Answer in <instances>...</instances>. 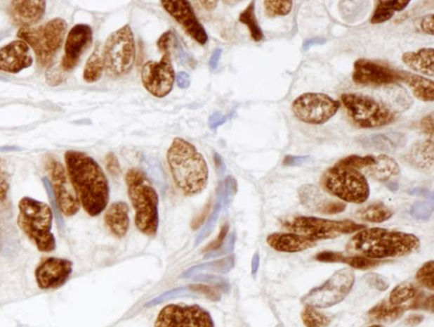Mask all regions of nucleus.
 Instances as JSON below:
<instances>
[{
  "instance_id": "f257e3e1",
  "label": "nucleus",
  "mask_w": 434,
  "mask_h": 327,
  "mask_svg": "<svg viewBox=\"0 0 434 327\" xmlns=\"http://www.w3.org/2000/svg\"><path fill=\"white\" fill-rule=\"evenodd\" d=\"M65 162L81 206L89 216L101 214L108 206L110 186L99 163L88 154L72 150L65 153Z\"/></svg>"
},
{
  "instance_id": "f03ea898",
  "label": "nucleus",
  "mask_w": 434,
  "mask_h": 327,
  "mask_svg": "<svg viewBox=\"0 0 434 327\" xmlns=\"http://www.w3.org/2000/svg\"><path fill=\"white\" fill-rule=\"evenodd\" d=\"M420 247L415 235L383 228L363 229L348 242L346 251L371 259H393L414 252Z\"/></svg>"
},
{
  "instance_id": "7ed1b4c3",
  "label": "nucleus",
  "mask_w": 434,
  "mask_h": 327,
  "mask_svg": "<svg viewBox=\"0 0 434 327\" xmlns=\"http://www.w3.org/2000/svg\"><path fill=\"white\" fill-rule=\"evenodd\" d=\"M166 159L176 186L185 195L202 193L209 181V167L203 155L186 140L175 138Z\"/></svg>"
},
{
  "instance_id": "20e7f679",
  "label": "nucleus",
  "mask_w": 434,
  "mask_h": 327,
  "mask_svg": "<svg viewBox=\"0 0 434 327\" xmlns=\"http://www.w3.org/2000/svg\"><path fill=\"white\" fill-rule=\"evenodd\" d=\"M129 196L135 210V224L139 231L154 237L159 228V195L147 175L131 169L125 177Z\"/></svg>"
},
{
  "instance_id": "39448f33",
  "label": "nucleus",
  "mask_w": 434,
  "mask_h": 327,
  "mask_svg": "<svg viewBox=\"0 0 434 327\" xmlns=\"http://www.w3.org/2000/svg\"><path fill=\"white\" fill-rule=\"evenodd\" d=\"M53 219L54 212L47 203L29 196H24L20 200L18 226L40 252L55 250L56 240L52 232Z\"/></svg>"
},
{
  "instance_id": "423d86ee",
  "label": "nucleus",
  "mask_w": 434,
  "mask_h": 327,
  "mask_svg": "<svg viewBox=\"0 0 434 327\" xmlns=\"http://www.w3.org/2000/svg\"><path fill=\"white\" fill-rule=\"evenodd\" d=\"M67 27L64 19L56 18L39 27L20 28L18 37L34 50L38 64L46 67L63 46Z\"/></svg>"
},
{
  "instance_id": "0eeeda50",
  "label": "nucleus",
  "mask_w": 434,
  "mask_h": 327,
  "mask_svg": "<svg viewBox=\"0 0 434 327\" xmlns=\"http://www.w3.org/2000/svg\"><path fill=\"white\" fill-rule=\"evenodd\" d=\"M322 185L331 195L346 203H363L370 195V186L365 175L338 163L323 175Z\"/></svg>"
},
{
  "instance_id": "6e6552de",
  "label": "nucleus",
  "mask_w": 434,
  "mask_h": 327,
  "mask_svg": "<svg viewBox=\"0 0 434 327\" xmlns=\"http://www.w3.org/2000/svg\"><path fill=\"white\" fill-rule=\"evenodd\" d=\"M105 69L108 75L122 77L132 71L136 46L132 28L126 24L108 37L103 49Z\"/></svg>"
},
{
  "instance_id": "1a4fd4ad",
  "label": "nucleus",
  "mask_w": 434,
  "mask_h": 327,
  "mask_svg": "<svg viewBox=\"0 0 434 327\" xmlns=\"http://www.w3.org/2000/svg\"><path fill=\"white\" fill-rule=\"evenodd\" d=\"M341 101L348 115L359 128H380L395 121V114L391 110L370 96L353 93L343 94Z\"/></svg>"
},
{
  "instance_id": "9d476101",
  "label": "nucleus",
  "mask_w": 434,
  "mask_h": 327,
  "mask_svg": "<svg viewBox=\"0 0 434 327\" xmlns=\"http://www.w3.org/2000/svg\"><path fill=\"white\" fill-rule=\"evenodd\" d=\"M284 226L294 234L317 240H329L337 238L342 235L351 234L365 229L364 224H357L350 220H330L317 217H296L284 223Z\"/></svg>"
},
{
  "instance_id": "9b49d317",
  "label": "nucleus",
  "mask_w": 434,
  "mask_h": 327,
  "mask_svg": "<svg viewBox=\"0 0 434 327\" xmlns=\"http://www.w3.org/2000/svg\"><path fill=\"white\" fill-rule=\"evenodd\" d=\"M355 273L345 268L335 272L325 283L313 288L302 302L313 308L327 309L339 304L348 296L355 283Z\"/></svg>"
},
{
  "instance_id": "f8f14e48",
  "label": "nucleus",
  "mask_w": 434,
  "mask_h": 327,
  "mask_svg": "<svg viewBox=\"0 0 434 327\" xmlns=\"http://www.w3.org/2000/svg\"><path fill=\"white\" fill-rule=\"evenodd\" d=\"M341 102L323 93H305L296 98L292 111L298 120L313 125L324 124L335 116Z\"/></svg>"
},
{
  "instance_id": "ddd939ff",
  "label": "nucleus",
  "mask_w": 434,
  "mask_h": 327,
  "mask_svg": "<svg viewBox=\"0 0 434 327\" xmlns=\"http://www.w3.org/2000/svg\"><path fill=\"white\" fill-rule=\"evenodd\" d=\"M162 60H150L143 65L141 80L143 87L150 95L164 98L173 91L176 75L171 63V48L164 49Z\"/></svg>"
},
{
  "instance_id": "4468645a",
  "label": "nucleus",
  "mask_w": 434,
  "mask_h": 327,
  "mask_svg": "<svg viewBox=\"0 0 434 327\" xmlns=\"http://www.w3.org/2000/svg\"><path fill=\"white\" fill-rule=\"evenodd\" d=\"M154 327H215L211 314L197 304H171L158 314Z\"/></svg>"
},
{
  "instance_id": "2eb2a0df",
  "label": "nucleus",
  "mask_w": 434,
  "mask_h": 327,
  "mask_svg": "<svg viewBox=\"0 0 434 327\" xmlns=\"http://www.w3.org/2000/svg\"><path fill=\"white\" fill-rule=\"evenodd\" d=\"M45 169L50 174V181L60 212L67 217L76 215L80 210L81 204L70 181L67 169L63 163L54 158L47 159Z\"/></svg>"
},
{
  "instance_id": "dca6fc26",
  "label": "nucleus",
  "mask_w": 434,
  "mask_h": 327,
  "mask_svg": "<svg viewBox=\"0 0 434 327\" xmlns=\"http://www.w3.org/2000/svg\"><path fill=\"white\" fill-rule=\"evenodd\" d=\"M72 269V261L57 257H47L36 268L37 285L42 290H55L63 287L71 276Z\"/></svg>"
},
{
  "instance_id": "f3484780",
  "label": "nucleus",
  "mask_w": 434,
  "mask_h": 327,
  "mask_svg": "<svg viewBox=\"0 0 434 327\" xmlns=\"http://www.w3.org/2000/svg\"><path fill=\"white\" fill-rule=\"evenodd\" d=\"M352 79L356 84L365 86L390 85L400 81L398 71L387 65L367 59H359L354 64Z\"/></svg>"
},
{
  "instance_id": "a211bd4d",
  "label": "nucleus",
  "mask_w": 434,
  "mask_h": 327,
  "mask_svg": "<svg viewBox=\"0 0 434 327\" xmlns=\"http://www.w3.org/2000/svg\"><path fill=\"white\" fill-rule=\"evenodd\" d=\"M162 6L171 18L177 20L187 34L196 42L204 46L208 42V34L202 24L199 22L191 4L188 1L166 0Z\"/></svg>"
},
{
  "instance_id": "6ab92c4d",
  "label": "nucleus",
  "mask_w": 434,
  "mask_h": 327,
  "mask_svg": "<svg viewBox=\"0 0 434 327\" xmlns=\"http://www.w3.org/2000/svg\"><path fill=\"white\" fill-rule=\"evenodd\" d=\"M92 41V28L86 24H77L69 31L65 43V54L60 63L61 68L65 72L76 68Z\"/></svg>"
},
{
  "instance_id": "aec40b11",
  "label": "nucleus",
  "mask_w": 434,
  "mask_h": 327,
  "mask_svg": "<svg viewBox=\"0 0 434 327\" xmlns=\"http://www.w3.org/2000/svg\"><path fill=\"white\" fill-rule=\"evenodd\" d=\"M32 63L30 47L22 40L12 41L0 49V71L15 75L30 68Z\"/></svg>"
},
{
  "instance_id": "412c9836",
  "label": "nucleus",
  "mask_w": 434,
  "mask_h": 327,
  "mask_svg": "<svg viewBox=\"0 0 434 327\" xmlns=\"http://www.w3.org/2000/svg\"><path fill=\"white\" fill-rule=\"evenodd\" d=\"M298 193L302 205L311 212L323 214H337L346 210V203L327 198L317 186H302Z\"/></svg>"
},
{
  "instance_id": "4be33fe9",
  "label": "nucleus",
  "mask_w": 434,
  "mask_h": 327,
  "mask_svg": "<svg viewBox=\"0 0 434 327\" xmlns=\"http://www.w3.org/2000/svg\"><path fill=\"white\" fill-rule=\"evenodd\" d=\"M46 2L39 1H12L8 8L10 18L15 25L22 27H31L42 19Z\"/></svg>"
},
{
  "instance_id": "5701e85b",
  "label": "nucleus",
  "mask_w": 434,
  "mask_h": 327,
  "mask_svg": "<svg viewBox=\"0 0 434 327\" xmlns=\"http://www.w3.org/2000/svg\"><path fill=\"white\" fill-rule=\"evenodd\" d=\"M267 242L274 250L282 252H300L316 246L315 241L294 233H274Z\"/></svg>"
},
{
  "instance_id": "b1692460",
  "label": "nucleus",
  "mask_w": 434,
  "mask_h": 327,
  "mask_svg": "<svg viewBox=\"0 0 434 327\" xmlns=\"http://www.w3.org/2000/svg\"><path fill=\"white\" fill-rule=\"evenodd\" d=\"M105 224L112 234L117 238H124L130 226L129 207L124 202L112 204L105 212Z\"/></svg>"
},
{
  "instance_id": "393cba45",
  "label": "nucleus",
  "mask_w": 434,
  "mask_h": 327,
  "mask_svg": "<svg viewBox=\"0 0 434 327\" xmlns=\"http://www.w3.org/2000/svg\"><path fill=\"white\" fill-rule=\"evenodd\" d=\"M402 61L413 71L426 76L434 75L433 48H423L417 51L405 52L402 56Z\"/></svg>"
},
{
  "instance_id": "a878e982",
  "label": "nucleus",
  "mask_w": 434,
  "mask_h": 327,
  "mask_svg": "<svg viewBox=\"0 0 434 327\" xmlns=\"http://www.w3.org/2000/svg\"><path fill=\"white\" fill-rule=\"evenodd\" d=\"M400 81L407 84L411 89L413 96L416 99L424 102L434 101V83L431 79L423 76L413 75V73L398 71Z\"/></svg>"
},
{
  "instance_id": "bb28decb",
  "label": "nucleus",
  "mask_w": 434,
  "mask_h": 327,
  "mask_svg": "<svg viewBox=\"0 0 434 327\" xmlns=\"http://www.w3.org/2000/svg\"><path fill=\"white\" fill-rule=\"evenodd\" d=\"M367 174L372 179L380 182L388 181L392 177L400 174V169L395 159L388 155H379L376 157L374 165L367 167Z\"/></svg>"
},
{
  "instance_id": "cd10ccee",
  "label": "nucleus",
  "mask_w": 434,
  "mask_h": 327,
  "mask_svg": "<svg viewBox=\"0 0 434 327\" xmlns=\"http://www.w3.org/2000/svg\"><path fill=\"white\" fill-rule=\"evenodd\" d=\"M407 160L412 165L423 170L431 169L433 166V140L417 143L413 146L407 155Z\"/></svg>"
},
{
  "instance_id": "c85d7f7f",
  "label": "nucleus",
  "mask_w": 434,
  "mask_h": 327,
  "mask_svg": "<svg viewBox=\"0 0 434 327\" xmlns=\"http://www.w3.org/2000/svg\"><path fill=\"white\" fill-rule=\"evenodd\" d=\"M407 308L400 305H393L390 302L382 301L371 308L368 316L371 320L383 322H393L403 316Z\"/></svg>"
},
{
  "instance_id": "c756f323",
  "label": "nucleus",
  "mask_w": 434,
  "mask_h": 327,
  "mask_svg": "<svg viewBox=\"0 0 434 327\" xmlns=\"http://www.w3.org/2000/svg\"><path fill=\"white\" fill-rule=\"evenodd\" d=\"M104 71L103 51H101L100 46L96 47L85 64L84 80L88 84L96 83L103 76Z\"/></svg>"
},
{
  "instance_id": "7c9ffc66",
  "label": "nucleus",
  "mask_w": 434,
  "mask_h": 327,
  "mask_svg": "<svg viewBox=\"0 0 434 327\" xmlns=\"http://www.w3.org/2000/svg\"><path fill=\"white\" fill-rule=\"evenodd\" d=\"M357 215L364 222L379 224L391 219L393 211L382 203H374L360 208Z\"/></svg>"
},
{
  "instance_id": "2f4dec72",
  "label": "nucleus",
  "mask_w": 434,
  "mask_h": 327,
  "mask_svg": "<svg viewBox=\"0 0 434 327\" xmlns=\"http://www.w3.org/2000/svg\"><path fill=\"white\" fill-rule=\"evenodd\" d=\"M409 1H379L376 4V11L372 15L371 23L380 24L390 20L395 15V11H402L409 6Z\"/></svg>"
},
{
  "instance_id": "473e14b6",
  "label": "nucleus",
  "mask_w": 434,
  "mask_h": 327,
  "mask_svg": "<svg viewBox=\"0 0 434 327\" xmlns=\"http://www.w3.org/2000/svg\"><path fill=\"white\" fill-rule=\"evenodd\" d=\"M239 22L248 27L249 34L255 42L263 41L265 36L256 15V2H251L239 15Z\"/></svg>"
},
{
  "instance_id": "72a5a7b5",
  "label": "nucleus",
  "mask_w": 434,
  "mask_h": 327,
  "mask_svg": "<svg viewBox=\"0 0 434 327\" xmlns=\"http://www.w3.org/2000/svg\"><path fill=\"white\" fill-rule=\"evenodd\" d=\"M416 293L417 289L414 285L412 283H401L393 289L388 302L393 305H400L414 298L416 296Z\"/></svg>"
},
{
  "instance_id": "f704fd0d",
  "label": "nucleus",
  "mask_w": 434,
  "mask_h": 327,
  "mask_svg": "<svg viewBox=\"0 0 434 327\" xmlns=\"http://www.w3.org/2000/svg\"><path fill=\"white\" fill-rule=\"evenodd\" d=\"M303 323L306 327H326L330 324V319L311 306H307L301 313Z\"/></svg>"
},
{
  "instance_id": "c9c22d12",
  "label": "nucleus",
  "mask_w": 434,
  "mask_h": 327,
  "mask_svg": "<svg viewBox=\"0 0 434 327\" xmlns=\"http://www.w3.org/2000/svg\"><path fill=\"white\" fill-rule=\"evenodd\" d=\"M360 142L367 148H372L379 150L390 151L395 150L396 144L390 137L384 134H375V136H367L362 139Z\"/></svg>"
},
{
  "instance_id": "e433bc0d",
  "label": "nucleus",
  "mask_w": 434,
  "mask_h": 327,
  "mask_svg": "<svg viewBox=\"0 0 434 327\" xmlns=\"http://www.w3.org/2000/svg\"><path fill=\"white\" fill-rule=\"evenodd\" d=\"M376 162V157L368 155V156H357V155H352L342 159V160L338 162V165L350 167L356 170L367 169L374 165Z\"/></svg>"
},
{
  "instance_id": "4c0bfd02",
  "label": "nucleus",
  "mask_w": 434,
  "mask_h": 327,
  "mask_svg": "<svg viewBox=\"0 0 434 327\" xmlns=\"http://www.w3.org/2000/svg\"><path fill=\"white\" fill-rule=\"evenodd\" d=\"M265 14L268 18H277V16H284L289 15L292 11V1H268L264 2Z\"/></svg>"
},
{
  "instance_id": "58836bf2",
  "label": "nucleus",
  "mask_w": 434,
  "mask_h": 327,
  "mask_svg": "<svg viewBox=\"0 0 434 327\" xmlns=\"http://www.w3.org/2000/svg\"><path fill=\"white\" fill-rule=\"evenodd\" d=\"M416 280L423 287L434 290V262L433 260L427 262L421 267L416 273Z\"/></svg>"
},
{
  "instance_id": "ea45409f",
  "label": "nucleus",
  "mask_w": 434,
  "mask_h": 327,
  "mask_svg": "<svg viewBox=\"0 0 434 327\" xmlns=\"http://www.w3.org/2000/svg\"><path fill=\"white\" fill-rule=\"evenodd\" d=\"M342 263L350 265V267L357 269H362V271H367V269L375 268L379 267L381 264L380 260L371 259L369 257L362 256H352L343 257Z\"/></svg>"
},
{
  "instance_id": "a19ab883",
  "label": "nucleus",
  "mask_w": 434,
  "mask_h": 327,
  "mask_svg": "<svg viewBox=\"0 0 434 327\" xmlns=\"http://www.w3.org/2000/svg\"><path fill=\"white\" fill-rule=\"evenodd\" d=\"M433 208V201L417 202L412 206L411 215L417 220L426 222L431 218Z\"/></svg>"
},
{
  "instance_id": "79ce46f5",
  "label": "nucleus",
  "mask_w": 434,
  "mask_h": 327,
  "mask_svg": "<svg viewBox=\"0 0 434 327\" xmlns=\"http://www.w3.org/2000/svg\"><path fill=\"white\" fill-rule=\"evenodd\" d=\"M367 284L379 291L384 292L390 288V282L386 278L376 273H369L365 276Z\"/></svg>"
},
{
  "instance_id": "37998d69",
  "label": "nucleus",
  "mask_w": 434,
  "mask_h": 327,
  "mask_svg": "<svg viewBox=\"0 0 434 327\" xmlns=\"http://www.w3.org/2000/svg\"><path fill=\"white\" fill-rule=\"evenodd\" d=\"M43 183L45 187V190H46L48 198H50L51 200V205L53 208H54V210H54L55 212V216L57 220V223H58L60 226H63V218H61V216L60 214V212L59 210L58 205H57L56 200H55V195H54V191H53L50 179H48V178H44Z\"/></svg>"
},
{
  "instance_id": "c03bdc74",
  "label": "nucleus",
  "mask_w": 434,
  "mask_h": 327,
  "mask_svg": "<svg viewBox=\"0 0 434 327\" xmlns=\"http://www.w3.org/2000/svg\"><path fill=\"white\" fill-rule=\"evenodd\" d=\"M65 72L61 67H51L46 71V82L51 86H57L63 83Z\"/></svg>"
},
{
  "instance_id": "a18cd8bd",
  "label": "nucleus",
  "mask_w": 434,
  "mask_h": 327,
  "mask_svg": "<svg viewBox=\"0 0 434 327\" xmlns=\"http://www.w3.org/2000/svg\"><path fill=\"white\" fill-rule=\"evenodd\" d=\"M345 255L341 252L324 251L316 256V259L323 263H342Z\"/></svg>"
},
{
  "instance_id": "49530a36",
  "label": "nucleus",
  "mask_w": 434,
  "mask_h": 327,
  "mask_svg": "<svg viewBox=\"0 0 434 327\" xmlns=\"http://www.w3.org/2000/svg\"><path fill=\"white\" fill-rule=\"evenodd\" d=\"M229 230V226L228 224H225L222 228H221V231L219 232L218 236H217L216 238L208 246L204 249V252H211L217 250L221 247L223 246L225 238L228 235Z\"/></svg>"
},
{
  "instance_id": "de8ad7c7",
  "label": "nucleus",
  "mask_w": 434,
  "mask_h": 327,
  "mask_svg": "<svg viewBox=\"0 0 434 327\" xmlns=\"http://www.w3.org/2000/svg\"><path fill=\"white\" fill-rule=\"evenodd\" d=\"M419 128L421 132L427 134L430 139L433 138V113H431L428 115L425 116L419 122Z\"/></svg>"
},
{
  "instance_id": "09e8293b",
  "label": "nucleus",
  "mask_w": 434,
  "mask_h": 327,
  "mask_svg": "<svg viewBox=\"0 0 434 327\" xmlns=\"http://www.w3.org/2000/svg\"><path fill=\"white\" fill-rule=\"evenodd\" d=\"M409 309H424L433 312V295L428 297L423 298V297H419L416 300L409 305Z\"/></svg>"
},
{
  "instance_id": "8fccbe9b",
  "label": "nucleus",
  "mask_w": 434,
  "mask_h": 327,
  "mask_svg": "<svg viewBox=\"0 0 434 327\" xmlns=\"http://www.w3.org/2000/svg\"><path fill=\"white\" fill-rule=\"evenodd\" d=\"M419 22V28L425 34L433 35V14H428L420 18Z\"/></svg>"
},
{
  "instance_id": "3c124183",
  "label": "nucleus",
  "mask_w": 434,
  "mask_h": 327,
  "mask_svg": "<svg viewBox=\"0 0 434 327\" xmlns=\"http://www.w3.org/2000/svg\"><path fill=\"white\" fill-rule=\"evenodd\" d=\"M106 167H107V170L110 174L117 177L119 174H120V165H119L118 159L112 153H110L107 156H106Z\"/></svg>"
},
{
  "instance_id": "603ef678",
  "label": "nucleus",
  "mask_w": 434,
  "mask_h": 327,
  "mask_svg": "<svg viewBox=\"0 0 434 327\" xmlns=\"http://www.w3.org/2000/svg\"><path fill=\"white\" fill-rule=\"evenodd\" d=\"M9 191V182H8L7 174L5 170L0 167V202H5Z\"/></svg>"
},
{
  "instance_id": "864d4df0",
  "label": "nucleus",
  "mask_w": 434,
  "mask_h": 327,
  "mask_svg": "<svg viewBox=\"0 0 434 327\" xmlns=\"http://www.w3.org/2000/svg\"><path fill=\"white\" fill-rule=\"evenodd\" d=\"M310 160L309 156H286L284 159V165L288 167H296L305 165Z\"/></svg>"
},
{
  "instance_id": "5fc2aeb1",
  "label": "nucleus",
  "mask_w": 434,
  "mask_h": 327,
  "mask_svg": "<svg viewBox=\"0 0 434 327\" xmlns=\"http://www.w3.org/2000/svg\"><path fill=\"white\" fill-rule=\"evenodd\" d=\"M175 80L178 87L182 89H187L191 84L190 76L185 72H178Z\"/></svg>"
},
{
  "instance_id": "6e6d98bb",
  "label": "nucleus",
  "mask_w": 434,
  "mask_h": 327,
  "mask_svg": "<svg viewBox=\"0 0 434 327\" xmlns=\"http://www.w3.org/2000/svg\"><path fill=\"white\" fill-rule=\"evenodd\" d=\"M227 116L221 115L220 113H216L211 116L210 120H209V124H210L211 129H216L218 128L220 125L224 124L225 122L228 120Z\"/></svg>"
},
{
  "instance_id": "4d7b16f0",
  "label": "nucleus",
  "mask_w": 434,
  "mask_h": 327,
  "mask_svg": "<svg viewBox=\"0 0 434 327\" xmlns=\"http://www.w3.org/2000/svg\"><path fill=\"white\" fill-rule=\"evenodd\" d=\"M222 49L219 48L216 49L214 52H213L211 59L210 60H209V68H210L211 71L216 70V68L218 67L221 56H222Z\"/></svg>"
},
{
  "instance_id": "13d9d810",
  "label": "nucleus",
  "mask_w": 434,
  "mask_h": 327,
  "mask_svg": "<svg viewBox=\"0 0 434 327\" xmlns=\"http://www.w3.org/2000/svg\"><path fill=\"white\" fill-rule=\"evenodd\" d=\"M326 44V39L323 38H314L305 41L304 44H303V49L304 51H308L310 48L313 47L315 46H322V44Z\"/></svg>"
},
{
  "instance_id": "bf43d9fd",
  "label": "nucleus",
  "mask_w": 434,
  "mask_h": 327,
  "mask_svg": "<svg viewBox=\"0 0 434 327\" xmlns=\"http://www.w3.org/2000/svg\"><path fill=\"white\" fill-rule=\"evenodd\" d=\"M424 320L423 316H421V314H412L409 316L405 323L409 326H416L417 325L421 324V322Z\"/></svg>"
},
{
  "instance_id": "052dcab7",
  "label": "nucleus",
  "mask_w": 434,
  "mask_h": 327,
  "mask_svg": "<svg viewBox=\"0 0 434 327\" xmlns=\"http://www.w3.org/2000/svg\"><path fill=\"white\" fill-rule=\"evenodd\" d=\"M409 194L414 195H426L430 199L433 200V194L432 192H429L428 190L423 189V188H414V189L409 191Z\"/></svg>"
},
{
  "instance_id": "680f3d73",
  "label": "nucleus",
  "mask_w": 434,
  "mask_h": 327,
  "mask_svg": "<svg viewBox=\"0 0 434 327\" xmlns=\"http://www.w3.org/2000/svg\"><path fill=\"white\" fill-rule=\"evenodd\" d=\"M199 3L208 11H214L218 6V1H204V0H202Z\"/></svg>"
},
{
  "instance_id": "e2e57ef3",
  "label": "nucleus",
  "mask_w": 434,
  "mask_h": 327,
  "mask_svg": "<svg viewBox=\"0 0 434 327\" xmlns=\"http://www.w3.org/2000/svg\"><path fill=\"white\" fill-rule=\"evenodd\" d=\"M259 255H256L255 257H254L253 259V264H252V267H253V272L256 273L257 271L258 268H259Z\"/></svg>"
},
{
  "instance_id": "0e129e2a",
  "label": "nucleus",
  "mask_w": 434,
  "mask_h": 327,
  "mask_svg": "<svg viewBox=\"0 0 434 327\" xmlns=\"http://www.w3.org/2000/svg\"><path fill=\"white\" fill-rule=\"evenodd\" d=\"M387 186L388 189H390L391 191H398L399 189L398 184H396V183L388 184Z\"/></svg>"
},
{
  "instance_id": "69168bd1",
  "label": "nucleus",
  "mask_w": 434,
  "mask_h": 327,
  "mask_svg": "<svg viewBox=\"0 0 434 327\" xmlns=\"http://www.w3.org/2000/svg\"><path fill=\"white\" fill-rule=\"evenodd\" d=\"M369 327H383V326H380V325H374V326H371Z\"/></svg>"
}]
</instances>
